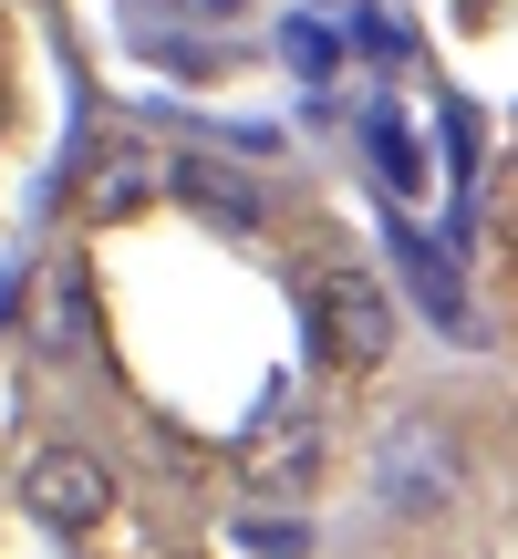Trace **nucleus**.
<instances>
[{
  "instance_id": "f257e3e1",
  "label": "nucleus",
  "mask_w": 518,
  "mask_h": 559,
  "mask_svg": "<svg viewBox=\"0 0 518 559\" xmlns=\"http://www.w3.org/2000/svg\"><path fill=\"white\" fill-rule=\"evenodd\" d=\"M374 498L395 508V519H415V528L446 519V508L467 498V445L446 436L436 415H404L395 436L374 445Z\"/></svg>"
},
{
  "instance_id": "f03ea898",
  "label": "nucleus",
  "mask_w": 518,
  "mask_h": 559,
  "mask_svg": "<svg viewBox=\"0 0 518 559\" xmlns=\"http://www.w3.org/2000/svg\"><path fill=\"white\" fill-rule=\"evenodd\" d=\"M311 342H321L332 373H374V362L395 353V300H384V280L321 270V280H311Z\"/></svg>"
},
{
  "instance_id": "7ed1b4c3",
  "label": "nucleus",
  "mask_w": 518,
  "mask_h": 559,
  "mask_svg": "<svg viewBox=\"0 0 518 559\" xmlns=\"http://www.w3.org/2000/svg\"><path fill=\"white\" fill-rule=\"evenodd\" d=\"M21 508H32L42 528H62V539H83V528L115 519V477H104V456H83V445H42V456L21 466Z\"/></svg>"
},
{
  "instance_id": "20e7f679",
  "label": "nucleus",
  "mask_w": 518,
  "mask_h": 559,
  "mask_svg": "<svg viewBox=\"0 0 518 559\" xmlns=\"http://www.w3.org/2000/svg\"><path fill=\"white\" fill-rule=\"evenodd\" d=\"M145 187H156V166H145V145H115V156L94 166V187H83V218H94V228H115L125 207L145 198Z\"/></svg>"
},
{
  "instance_id": "39448f33",
  "label": "nucleus",
  "mask_w": 518,
  "mask_h": 559,
  "mask_svg": "<svg viewBox=\"0 0 518 559\" xmlns=\"http://www.w3.org/2000/svg\"><path fill=\"white\" fill-rule=\"evenodd\" d=\"M177 198H187V207H208V218H228V228H249V218H259L249 177H228V166H177Z\"/></svg>"
},
{
  "instance_id": "423d86ee",
  "label": "nucleus",
  "mask_w": 518,
  "mask_h": 559,
  "mask_svg": "<svg viewBox=\"0 0 518 559\" xmlns=\"http://www.w3.org/2000/svg\"><path fill=\"white\" fill-rule=\"evenodd\" d=\"M395 260H404V280H415V300H425V311L446 321V332H457L467 311H457V280H446V260H436V249L415 239V228H395Z\"/></svg>"
},
{
  "instance_id": "0eeeda50",
  "label": "nucleus",
  "mask_w": 518,
  "mask_h": 559,
  "mask_svg": "<svg viewBox=\"0 0 518 559\" xmlns=\"http://www.w3.org/2000/svg\"><path fill=\"white\" fill-rule=\"evenodd\" d=\"M249 477H259V487H311V477H321V436H311V425H301V436H259Z\"/></svg>"
},
{
  "instance_id": "6e6552de",
  "label": "nucleus",
  "mask_w": 518,
  "mask_h": 559,
  "mask_svg": "<svg viewBox=\"0 0 518 559\" xmlns=\"http://www.w3.org/2000/svg\"><path fill=\"white\" fill-rule=\"evenodd\" d=\"M374 156L395 166V187H425V156H415V135H404L395 115H374Z\"/></svg>"
},
{
  "instance_id": "1a4fd4ad",
  "label": "nucleus",
  "mask_w": 518,
  "mask_h": 559,
  "mask_svg": "<svg viewBox=\"0 0 518 559\" xmlns=\"http://www.w3.org/2000/svg\"><path fill=\"white\" fill-rule=\"evenodd\" d=\"M249 549L291 559V549H311V528H291V519H280V508H259V519H249Z\"/></svg>"
},
{
  "instance_id": "9d476101",
  "label": "nucleus",
  "mask_w": 518,
  "mask_h": 559,
  "mask_svg": "<svg viewBox=\"0 0 518 559\" xmlns=\"http://www.w3.org/2000/svg\"><path fill=\"white\" fill-rule=\"evenodd\" d=\"M291 62L301 73H332V32H321V21H291Z\"/></svg>"
},
{
  "instance_id": "9b49d317",
  "label": "nucleus",
  "mask_w": 518,
  "mask_h": 559,
  "mask_svg": "<svg viewBox=\"0 0 518 559\" xmlns=\"http://www.w3.org/2000/svg\"><path fill=\"white\" fill-rule=\"evenodd\" d=\"M498 239L518 249V166H508V177H498Z\"/></svg>"
}]
</instances>
